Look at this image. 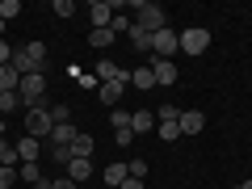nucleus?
<instances>
[{
	"label": "nucleus",
	"mask_w": 252,
	"mask_h": 189,
	"mask_svg": "<svg viewBox=\"0 0 252 189\" xmlns=\"http://www.w3.org/2000/svg\"><path fill=\"white\" fill-rule=\"evenodd\" d=\"M13 67H17L21 76L42 72V67H46V46H42V42H26V46H17V51H13Z\"/></svg>",
	"instance_id": "obj_1"
},
{
	"label": "nucleus",
	"mask_w": 252,
	"mask_h": 189,
	"mask_svg": "<svg viewBox=\"0 0 252 189\" xmlns=\"http://www.w3.org/2000/svg\"><path fill=\"white\" fill-rule=\"evenodd\" d=\"M130 9H135V26L147 30V34H160V30L168 26V21H164V9H160V4H152V0H135Z\"/></svg>",
	"instance_id": "obj_2"
},
{
	"label": "nucleus",
	"mask_w": 252,
	"mask_h": 189,
	"mask_svg": "<svg viewBox=\"0 0 252 189\" xmlns=\"http://www.w3.org/2000/svg\"><path fill=\"white\" fill-rule=\"evenodd\" d=\"M17 97H21V109L46 105V76H42V72L26 76V80H21V89H17Z\"/></svg>",
	"instance_id": "obj_3"
},
{
	"label": "nucleus",
	"mask_w": 252,
	"mask_h": 189,
	"mask_svg": "<svg viewBox=\"0 0 252 189\" xmlns=\"http://www.w3.org/2000/svg\"><path fill=\"white\" fill-rule=\"evenodd\" d=\"M51 130H55L51 105H34V109H26V135H30V139H46Z\"/></svg>",
	"instance_id": "obj_4"
},
{
	"label": "nucleus",
	"mask_w": 252,
	"mask_h": 189,
	"mask_svg": "<svg viewBox=\"0 0 252 189\" xmlns=\"http://www.w3.org/2000/svg\"><path fill=\"white\" fill-rule=\"evenodd\" d=\"M181 51H185V55H206V51H210V30H206V26L181 30Z\"/></svg>",
	"instance_id": "obj_5"
},
{
	"label": "nucleus",
	"mask_w": 252,
	"mask_h": 189,
	"mask_svg": "<svg viewBox=\"0 0 252 189\" xmlns=\"http://www.w3.org/2000/svg\"><path fill=\"white\" fill-rule=\"evenodd\" d=\"M177 51H181V34H177V30L164 26L160 34H152V55H160V59H172Z\"/></svg>",
	"instance_id": "obj_6"
},
{
	"label": "nucleus",
	"mask_w": 252,
	"mask_h": 189,
	"mask_svg": "<svg viewBox=\"0 0 252 189\" xmlns=\"http://www.w3.org/2000/svg\"><path fill=\"white\" fill-rule=\"evenodd\" d=\"M126 80H130V72L122 67V72H118V80H105V84H101V89H97L101 105H109V109H114L118 101H122V93H126Z\"/></svg>",
	"instance_id": "obj_7"
},
{
	"label": "nucleus",
	"mask_w": 252,
	"mask_h": 189,
	"mask_svg": "<svg viewBox=\"0 0 252 189\" xmlns=\"http://www.w3.org/2000/svg\"><path fill=\"white\" fill-rule=\"evenodd\" d=\"M118 4L114 0H93L89 4V17H93V30H109V21H114Z\"/></svg>",
	"instance_id": "obj_8"
},
{
	"label": "nucleus",
	"mask_w": 252,
	"mask_h": 189,
	"mask_svg": "<svg viewBox=\"0 0 252 189\" xmlns=\"http://www.w3.org/2000/svg\"><path fill=\"white\" fill-rule=\"evenodd\" d=\"M152 76H156V84H177V63L172 59H160V55H152Z\"/></svg>",
	"instance_id": "obj_9"
},
{
	"label": "nucleus",
	"mask_w": 252,
	"mask_h": 189,
	"mask_svg": "<svg viewBox=\"0 0 252 189\" xmlns=\"http://www.w3.org/2000/svg\"><path fill=\"white\" fill-rule=\"evenodd\" d=\"M177 126H181V135H202V126H206V114H198V109H181V118H177Z\"/></svg>",
	"instance_id": "obj_10"
},
{
	"label": "nucleus",
	"mask_w": 252,
	"mask_h": 189,
	"mask_svg": "<svg viewBox=\"0 0 252 189\" xmlns=\"http://www.w3.org/2000/svg\"><path fill=\"white\" fill-rule=\"evenodd\" d=\"M76 135H80V130H76L72 122H59V126L51 130V147H72V143H76Z\"/></svg>",
	"instance_id": "obj_11"
},
{
	"label": "nucleus",
	"mask_w": 252,
	"mask_h": 189,
	"mask_svg": "<svg viewBox=\"0 0 252 189\" xmlns=\"http://www.w3.org/2000/svg\"><path fill=\"white\" fill-rule=\"evenodd\" d=\"M130 130H135V135L156 130V109H135V114H130Z\"/></svg>",
	"instance_id": "obj_12"
},
{
	"label": "nucleus",
	"mask_w": 252,
	"mask_h": 189,
	"mask_svg": "<svg viewBox=\"0 0 252 189\" xmlns=\"http://www.w3.org/2000/svg\"><path fill=\"white\" fill-rule=\"evenodd\" d=\"M21 80H26V76H21L13 63H4V67H0V93H17Z\"/></svg>",
	"instance_id": "obj_13"
},
{
	"label": "nucleus",
	"mask_w": 252,
	"mask_h": 189,
	"mask_svg": "<svg viewBox=\"0 0 252 189\" xmlns=\"http://www.w3.org/2000/svg\"><path fill=\"white\" fill-rule=\"evenodd\" d=\"M93 147H97V143H93V135H84V130H80L76 143H72V160H93Z\"/></svg>",
	"instance_id": "obj_14"
},
{
	"label": "nucleus",
	"mask_w": 252,
	"mask_h": 189,
	"mask_svg": "<svg viewBox=\"0 0 252 189\" xmlns=\"http://www.w3.org/2000/svg\"><path fill=\"white\" fill-rule=\"evenodd\" d=\"M17 156H21V164H26V160H38V156H42V139H21V143H17Z\"/></svg>",
	"instance_id": "obj_15"
},
{
	"label": "nucleus",
	"mask_w": 252,
	"mask_h": 189,
	"mask_svg": "<svg viewBox=\"0 0 252 189\" xmlns=\"http://www.w3.org/2000/svg\"><path fill=\"white\" fill-rule=\"evenodd\" d=\"M89 177H93V160H72L67 164V181L80 185V181H89Z\"/></svg>",
	"instance_id": "obj_16"
},
{
	"label": "nucleus",
	"mask_w": 252,
	"mask_h": 189,
	"mask_svg": "<svg viewBox=\"0 0 252 189\" xmlns=\"http://www.w3.org/2000/svg\"><path fill=\"white\" fill-rule=\"evenodd\" d=\"M130 84H135V89H156V76H152V67H147V63H143V67H135V72H130Z\"/></svg>",
	"instance_id": "obj_17"
},
{
	"label": "nucleus",
	"mask_w": 252,
	"mask_h": 189,
	"mask_svg": "<svg viewBox=\"0 0 252 189\" xmlns=\"http://www.w3.org/2000/svg\"><path fill=\"white\" fill-rule=\"evenodd\" d=\"M118 72H122V67H118V63H114V59H101V63H97V67H93V76H97V80H101V84H105V80H118Z\"/></svg>",
	"instance_id": "obj_18"
},
{
	"label": "nucleus",
	"mask_w": 252,
	"mask_h": 189,
	"mask_svg": "<svg viewBox=\"0 0 252 189\" xmlns=\"http://www.w3.org/2000/svg\"><path fill=\"white\" fill-rule=\"evenodd\" d=\"M126 38H130V46H135V51H147V55H152V34H147V30L130 26V34H126Z\"/></svg>",
	"instance_id": "obj_19"
},
{
	"label": "nucleus",
	"mask_w": 252,
	"mask_h": 189,
	"mask_svg": "<svg viewBox=\"0 0 252 189\" xmlns=\"http://www.w3.org/2000/svg\"><path fill=\"white\" fill-rule=\"evenodd\" d=\"M126 177H130V168H126L122 160H114V164H109V168H105V185H122Z\"/></svg>",
	"instance_id": "obj_20"
},
{
	"label": "nucleus",
	"mask_w": 252,
	"mask_h": 189,
	"mask_svg": "<svg viewBox=\"0 0 252 189\" xmlns=\"http://www.w3.org/2000/svg\"><path fill=\"white\" fill-rule=\"evenodd\" d=\"M17 181H42V168H38V160H26V164H17Z\"/></svg>",
	"instance_id": "obj_21"
},
{
	"label": "nucleus",
	"mask_w": 252,
	"mask_h": 189,
	"mask_svg": "<svg viewBox=\"0 0 252 189\" xmlns=\"http://www.w3.org/2000/svg\"><path fill=\"white\" fill-rule=\"evenodd\" d=\"M130 26H135V21H130V17H126V13H114V21H109V34H130Z\"/></svg>",
	"instance_id": "obj_22"
},
{
	"label": "nucleus",
	"mask_w": 252,
	"mask_h": 189,
	"mask_svg": "<svg viewBox=\"0 0 252 189\" xmlns=\"http://www.w3.org/2000/svg\"><path fill=\"white\" fill-rule=\"evenodd\" d=\"M17 13H21V0H0V21H4V26H9Z\"/></svg>",
	"instance_id": "obj_23"
},
{
	"label": "nucleus",
	"mask_w": 252,
	"mask_h": 189,
	"mask_svg": "<svg viewBox=\"0 0 252 189\" xmlns=\"http://www.w3.org/2000/svg\"><path fill=\"white\" fill-rule=\"evenodd\" d=\"M156 126H160V139H164V143H177V139H181V126L177 122H156Z\"/></svg>",
	"instance_id": "obj_24"
},
{
	"label": "nucleus",
	"mask_w": 252,
	"mask_h": 189,
	"mask_svg": "<svg viewBox=\"0 0 252 189\" xmlns=\"http://www.w3.org/2000/svg\"><path fill=\"white\" fill-rule=\"evenodd\" d=\"M13 109H21V97L17 93H0V114H13Z\"/></svg>",
	"instance_id": "obj_25"
},
{
	"label": "nucleus",
	"mask_w": 252,
	"mask_h": 189,
	"mask_svg": "<svg viewBox=\"0 0 252 189\" xmlns=\"http://www.w3.org/2000/svg\"><path fill=\"white\" fill-rule=\"evenodd\" d=\"M177 118H181L177 105H160V109H156V122H177Z\"/></svg>",
	"instance_id": "obj_26"
},
{
	"label": "nucleus",
	"mask_w": 252,
	"mask_h": 189,
	"mask_svg": "<svg viewBox=\"0 0 252 189\" xmlns=\"http://www.w3.org/2000/svg\"><path fill=\"white\" fill-rule=\"evenodd\" d=\"M89 42H93V46H114V34H109V30H93Z\"/></svg>",
	"instance_id": "obj_27"
},
{
	"label": "nucleus",
	"mask_w": 252,
	"mask_h": 189,
	"mask_svg": "<svg viewBox=\"0 0 252 189\" xmlns=\"http://www.w3.org/2000/svg\"><path fill=\"white\" fill-rule=\"evenodd\" d=\"M51 118H55V126H59V122H72V109L59 101V105H51Z\"/></svg>",
	"instance_id": "obj_28"
},
{
	"label": "nucleus",
	"mask_w": 252,
	"mask_h": 189,
	"mask_svg": "<svg viewBox=\"0 0 252 189\" xmlns=\"http://www.w3.org/2000/svg\"><path fill=\"white\" fill-rule=\"evenodd\" d=\"M109 122H114V130H126V126H130V114H126V109H114Z\"/></svg>",
	"instance_id": "obj_29"
},
{
	"label": "nucleus",
	"mask_w": 252,
	"mask_h": 189,
	"mask_svg": "<svg viewBox=\"0 0 252 189\" xmlns=\"http://www.w3.org/2000/svg\"><path fill=\"white\" fill-rule=\"evenodd\" d=\"M114 143L118 147H130V143H135V130H130V126H126V130H114Z\"/></svg>",
	"instance_id": "obj_30"
},
{
	"label": "nucleus",
	"mask_w": 252,
	"mask_h": 189,
	"mask_svg": "<svg viewBox=\"0 0 252 189\" xmlns=\"http://www.w3.org/2000/svg\"><path fill=\"white\" fill-rule=\"evenodd\" d=\"M13 181H17V168H0V189H13Z\"/></svg>",
	"instance_id": "obj_31"
},
{
	"label": "nucleus",
	"mask_w": 252,
	"mask_h": 189,
	"mask_svg": "<svg viewBox=\"0 0 252 189\" xmlns=\"http://www.w3.org/2000/svg\"><path fill=\"white\" fill-rule=\"evenodd\" d=\"M55 13H59V17H72L76 4H72V0H55Z\"/></svg>",
	"instance_id": "obj_32"
},
{
	"label": "nucleus",
	"mask_w": 252,
	"mask_h": 189,
	"mask_svg": "<svg viewBox=\"0 0 252 189\" xmlns=\"http://www.w3.org/2000/svg\"><path fill=\"white\" fill-rule=\"evenodd\" d=\"M130 177L143 181V177H147V160H130Z\"/></svg>",
	"instance_id": "obj_33"
},
{
	"label": "nucleus",
	"mask_w": 252,
	"mask_h": 189,
	"mask_svg": "<svg viewBox=\"0 0 252 189\" xmlns=\"http://www.w3.org/2000/svg\"><path fill=\"white\" fill-rule=\"evenodd\" d=\"M76 84H80V89H89V93H93V89H101V80H97V76H93V72H89V76H80V80H76Z\"/></svg>",
	"instance_id": "obj_34"
},
{
	"label": "nucleus",
	"mask_w": 252,
	"mask_h": 189,
	"mask_svg": "<svg viewBox=\"0 0 252 189\" xmlns=\"http://www.w3.org/2000/svg\"><path fill=\"white\" fill-rule=\"evenodd\" d=\"M4 63H13V46L0 38V67H4Z\"/></svg>",
	"instance_id": "obj_35"
},
{
	"label": "nucleus",
	"mask_w": 252,
	"mask_h": 189,
	"mask_svg": "<svg viewBox=\"0 0 252 189\" xmlns=\"http://www.w3.org/2000/svg\"><path fill=\"white\" fill-rule=\"evenodd\" d=\"M118 189H143V181H139V177H126V181H122Z\"/></svg>",
	"instance_id": "obj_36"
},
{
	"label": "nucleus",
	"mask_w": 252,
	"mask_h": 189,
	"mask_svg": "<svg viewBox=\"0 0 252 189\" xmlns=\"http://www.w3.org/2000/svg\"><path fill=\"white\" fill-rule=\"evenodd\" d=\"M55 189H80L76 181H67V177H55Z\"/></svg>",
	"instance_id": "obj_37"
},
{
	"label": "nucleus",
	"mask_w": 252,
	"mask_h": 189,
	"mask_svg": "<svg viewBox=\"0 0 252 189\" xmlns=\"http://www.w3.org/2000/svg\"><path fill=\"white\" fill-rule=\"evenodd\" d=\"M34 189H55V181H38V185Z\"/></svg>",
	"instance_id": "obj_38"
},
{
	"label": "nucleus",
	"mask_w": 252,
	"mask_h": 189,
	"mask_svg": "<svg viewBox=\"0 0 252 189\" xmlns=\"http://www.w3.org/2000/svg\"><path fill=\"white\" fill-rule=\"evenodd\" d=\"M235 189H252V181H240V185H235Z\"/></svg>",
	"instance_id": "obj_39"
},
{
	"label": "nucleus",
	"mask_w": 252,
	"mask_h": 189,
	"mask_svg": "<svg viewBox=\"0 0 252 189\" xmlns=\"http://www.w3.org/2000/svg\"><path fill=\"white\" fill-rule=\"evenodd\" d=\"M0 139H4V122H0Z\"/></svg>",
	"instance_id": "obj_40"
},
{
	"label": "nucleus",
	"mask_w": 252,
	"mask_h": 189,
	"mask_svg": "<svg viewBox=\"0 0 252 189\" xmlns=\"http://www.w3.org/2000/svg\"><path fill=\"white\" fill-rule=\"evenodd\" d=\"M0 38H4V21H0Z\"/></svg>",
	"instance_id": "obj_41"
}]
</instances>
